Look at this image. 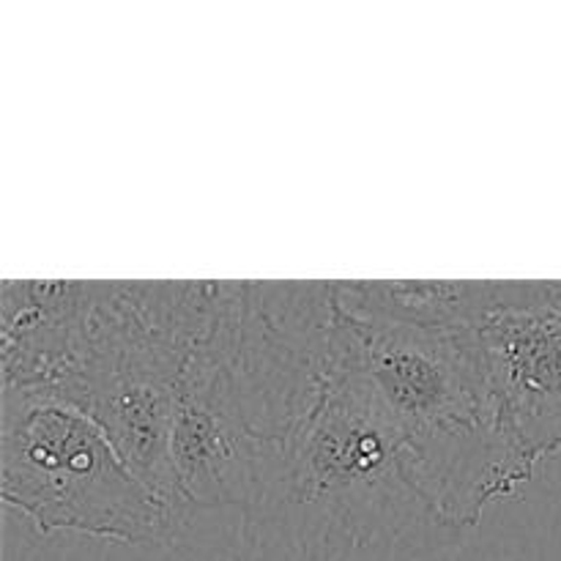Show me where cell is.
<instances>
[{
    "label": "cell",
    "mask_w": 561,
    "mask_h": 561,
    "mask_svg": "<svg viewBox=\"0 0 561 561\" xmlns=\"http://www.w3.org/2000/svg\"><path fill=\"white\" fill-rule=\"evenodd\" d=\"M217 296L219 283H93L77 362L58 392L102 427L173 524L184 513L170 458L175 392Z\"/></svg>",
    "instance_id": "cell-3"
},
{
    "label": "cell",
    "mask_w": 561,
    "mask_h": 561,
    "mask_svg": "<svg viewBox=\"0 0 561 561\" xmlns=\"http://www.w3.org/2000/svg\"><path fill=\"white\" fill-rule=\"evenodd\" d=\"M502 283H332L334 307L345 318L447 329L471 327L496 301Z\"/></svg>",
    "instance_id": "cell-7"
},
{
    "label": "cell",
    "mask_w": 561,
    "mask_h": 561,
    "mask_svg": "<svg viewBox=\"0 0 561 561\" xmlns=\"http://www.w3.org/2000/svg\"><path fill=\"white\" fill-rule=\"evenodd\" d=\"M0 496L44 535L159 548L173 524L102 427L49 389L0 394Z\"/></svg>",
    "instance_id": "cell-4"
},
{
    "label": "cell",
    "mask_w": 561,
    "mask_h": 561,
    "mask_svg": "<svg viewBox=\"0 0 561 561\" xmlns=\"http://www.w3.org/2000/svg\"><path fill=\"white\" fill-rule=\"evenodd\" d=\"M93 283H14L0 290L3 389L58 392L75 367Z\"/></svg>",
    "instance_id": "cell-6"
},
{
    "label": "cell",
    "mask_w": 561,
    "mask_h": 561,
    "mask_svg": "<svg viewBox=\"0 0 561 561\" xmlns=\"http://www.w3.org/2000/svg\"><path fill=\"white\" fill-rule=\"evenodd\" d=\"M403 436L416 488L458 531L524 485L535 466L510 442L471 327L422 329L345 318Z\"/></svg>",
    "instance_id": "cell-2"
},
{
    "label": "cell",
    "mask_w": 561,
    "mask_h": 561,
    "mask_svg": "<svg viewBox=\"0 0 561 561\" xmlns=\"http://www.w3.org/2000/svg\"><path fill=\"white\" fill-rule=\"evenodd\" d=\"M458 537L416 488L398 422L334 307L263 449L255 499L192 561H420Z\"/></svg>",
    "instance_id": "cell-1"
},
{
    "label": "cell",
    "mask_w": 561,
    "mask_h": 561,
    "mask_svg": "<svg viewBox=\"0 0 561 561\" xmlns=\"http://www.w3.org/2000/svg\"><path fill=\"white\" fill-rule=\"evenodd\" d=\"M474 332L504 433L537 466L561 449V283H502Z\"/></svg>",
    "instance_id": "cell-5"
}]
</instances>
